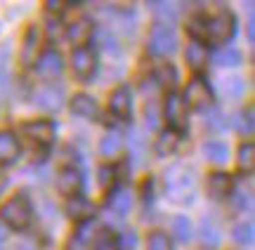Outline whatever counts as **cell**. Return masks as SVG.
<instances>
[{"label": "cell", "mask_w": 255, "mask_h": 250, "mask_svg": "<svg viewBox=\"0 0 255 250\" xmlns=\"http://www.w3.org/2000/svg\"><path fill=\"white\" fill-rule=\"evenodd\" d=\"M0 220L7 224V229H17V232L28 229L31 222H33V205H31V198H28L26 194L12 196L7 203L0 208Z\"/></svg>", "instance_id": "obj_1"}, {"label": "cell", "mask_w": 255, "mask_h": 250, "mask_svg": "<svg viewBox=\"0 0 255 250\" xmlns=\"http://www.w3.org/2000/svg\"><path fill=\"white\" fill-rule=\"evenodd\" d=\"M165 189L175 203H184L194 194V175L184 166H173L165 172Z\"/></svg>", "instance_id": "obj_2"}, {"label": "cell", "mask_w": 255, "mask_h": 250, "mask_svg": "<svg viewBox=\"0 0 255 250\" xmlns=\"http://www.w3.org/2000/svg\"><path fill=\"white\" fill-rule=\"evenodd\" d=\"M234 31H237V19L232 17L229 12H220L215 17H208V31H206V38L215 45H225L234 38Z\"/></svg>", "instance_id": "obj_3"}, {"label": "cell", "mask_w": 255, "mask_h": 250, "mask_svg": "<svg viewBox=\"0 0 255 250\" xmlns=\"http://www.w3.org/2000/svg\"><path fill=\"white\" fill-rule=\"evenodd\" d=\"M149 50L154 55H161V57H168L173 55L177 50V33L170 24H154L151 28V36H149Z\"/></svg>", "instance_id": "obj_4"}, {"label": "cell", "mask_w": 255, "mask_h": 250, "mask_svg": "<svg viewBox=\"0 0 255 250\" xmlns=\"http://www.w3.org/2000/svg\"><path fill=\"white\" fill-rule=\"evenodd\" d=\"M182 99L187 106L191 109H210L213 106V90H210V85L206 78H191L189 85H187V90H184Z\"/></svg>", "instance_id": "obj_5"}, {"label": "cell", "mask_w": 255, "mask_h": 250, "mask_svg": "<svg viewBox=\"0 0 255 250\" xmlns=\"http://www.w3.org/2000/svg\"><path fill=\"white\" fill-rule=\"evenodd\" d=\"M163 116L168 121V128L175 132H182L187 128V104L177 92H168L163 106Z\"/></svg>", "instance_id": "obj_6"}, {"label": "cell", "mask_w": 255, "mask_h": 250, "mask_svg": "<svg viewBox=\"0 0 255 250\" xmlns=\"http://www.w3.org/2000/svg\"><path fill=\"white\" fill-rule=\"evenodd\" d=\"M71 71L78 81H90L97 71V55L90 47H76L71 55Z\"/></svg>", "instance_id": "obj_7"}, {"label": "cell", "mask_w": 255, "mask_h": 250, "mask_svg": "<svg viewBox=\"0 0 255 250\" xmlns=\"http://www.w3.org/2000/svg\"><path fill=\"white\" fill-rule=\"evenodd\" d=\"M24 137H28L36 147H50L55 144V123L47 121V118H38V121H28L24 123Z\"/></svg>", "instance_id": "obj_8"}, {"label": "cell", "mask_w": 255, "mask_h": 250, "mask_svg": "<svg viewBox=\"0 0 255 250\" xmlns=\"http://www.w3.org/2000/svg\"><path fill=\"white\" fill-rule=\"evenodd\" d=\"M109 111L119 118V121H128L132 116V92L128 85H119L109 97Z\"/></svg>", "instance_id": "obj_9"}, {"label": "cell", "mask_w": 255, "mask_h": 250, "mask_svg": "<svg viewBox=\"0 0 255 250\" xmlns=\"http://www.w3.org/2000/svg\"><path fill=\"white\" fill-rule=\"evenodd\" d=\"M83 189V175L78 167L73 166H66L59 170V175H57V191L64 196H69V198H73V196H78Z\"/></svg>", "instance_id": "obj_10"}, {"label": "cell", "mask_w": 255, "mask_h": 250, "mask_svg": "<svg viewBox=\"0 0 255 250\" xmlns=\"http://www.w3.org/2000/svg\"><path fill=\"white\" fill-rule=\"evenodd\" d=\"M64 69V62H62V55L57 52V50H45V52H40L36 62V71L40 74V78H45V81H55L57 76L62 74Z\"/></svg>", "instance_id": "obj_11"}, {"label": "cell", "mask_w": 255, "mask_h": 250, "mask_svg": "<svg viewBox=\"0 0 255 250\" xmlns=\"http://www.w3.org/2000/svg\"><path fill=\"white\" fill-rule=\"evenodd\" d=\"M40 31L36 26H28L24 33V45H21V64L24 66H36L38 57H40Z\"/></svg>", "instance_id": "obj_12"}, {"label": "cell", "mask_w": 255, "mask_h": 250, "mask_svg": "<svg viewBox=\"0 0 255 250\" xmlns=\"http://www.w3.org/2000/svg\"><path fill=\"white\" fill-rule=\"evenodd\" d=\"M95 33V24H92V19L88 17H81L71 21L69 26H66V38H69V43L76 47H85V43L92 38Z\"/></svg>", "instance_id": "obj_13"}, {"label": "cell", "mask_w": 255, "mask_h": 250, "mask_svg": "<svg viewBox=\"0 0 255 250\" xmlns=\"http://www.w3.org/2000/svg\"><path fill=\"white\" fill-rule=\"evenodd\" d=\"M232 189H234V177L229 175V172H213L208 177V196L210 198H215V201H222V198H227L232 194Z\"/></svg>", "instance_id": "obj_14"}, {"label": "cell", "mask_w": 255, "mask_h": 250, "mask_svg": "<svg viewBox=\"0 0 255 250\" xmlns=\"http://www.w3.org/2000/svg\"><path fill=\"white\" fill-rule=\"evenodd\" d=\"M66 213L71 217L73 222H90L92 217H95V205L88 201V198H83V196H73L69 198V203H66Z\"/></svg>", "instance_id": "obj_15"}, {"label": "cell", "mask_w": 255, "mask_h": 250, "mask_svg": "<svg viewBox=\"0 0 255 250\" xmlns=\"http://www.w3.org/2000/svg\"><path fill=\"white\" fill-rule=\"evenodd\" d=\"M69 106H71V111L76 113L78 118L95 121V118L100 116V106H97V102L92 99L90 94H73L71 102H69Z\"/></svg>", "instance_id": "obj_16"}, {"label": "cell", "mask_w": 255, "mask_h": 250, "mask_svg": "<svg viewBox=\"0 0 255 250\" xmlns=\"http://www.w3.org/2000/svg\"><path fill=\"white\" fill-rule=\"evenodd\" d=\"M184 59H187V66H189L194 74H201L206 66H208V50L203 43H196L191 40L187 50H184Z\"/></svg>", "instance_id": "obj_17"}, {"label": "cell", "mask_w": 255, "mask_h": 250, "mask_svg": "<svg viewBox=\"0 0 255 250\" xmlns=\"http://www.w3.org/2000/svg\"><path fill=\"white\" fill-rule=\"evenodd\" d=\"M19 156V142L14 137V132L2 130L0 132V166H9L14 163Z\"/></svg>", "instance_id": "obj_18"}, {"label": "cell", "mask_w": 255, "mask_h": 250, "mask_svg": "<svg viewBox=\"0 0 255 250\" xmlns=\"http://www.w3.org/2000/svg\"><path fill=\"white\" fill-rule=\"evenodd\" d=\"M36 104L40 109H45V111H59V106H62V87L47 85L43 90H38Z\"/></svg>", "instance_id": "obj_19"}, {"label": "cell", "mask_w": 255, "mask_h": 250, "mask_svg": "<svg viewBox=\"0 0 255 250\" xmlns=\"http://www.w3.org/2000/svg\"><path fill=\"white\" fill-rule=\"evenodd\" d=\"M154 83L158 85V90L163 87L168 92H173L175 85H177V69L170 62H161L154 71Z\"/></svg>", "instance_id": "obj_20"}, {"label": "cell", "mask_w": 255, "mask_h": 250, "mask_svg": "<svg viewBox=\"0 0 255 250\" xmlns=\"http://www.w3.org/2000/svg\"><path fill=\"white\" fill-rule=\"evenodd\" d=\"M121 151H123V135H121L119 130H109L100 142V154L104 158L114 161V158L121 156Z\"/></svg>", "instance_id": "obj_21"}, {"label": "cell", "mask_w": 255, "mask_h": 250, "mask_svg": "<svg viewBox=\"0 0 255 250\" xmlns=\"http://www.w3.org/2000/svg\"><path fill=\"white\" fill-rule=\"evenodd\" d=\"M177 144H180V132H175V130H161L158 132V137H156V154L161 158L165 156H173L175 149H177Z\"/></svg>", "instance_id": "obj_22"}, {"label": "cell", "mask_w": 255, "mask_h": 250, "mask_svg": "<svg viewBox=\"0 0 255 250\" xmlns=\"http://www.w3.org/2000/svg\"><path fill=\"white\" fill-rule=\"evenodd\" d=\"M203 156H206V161L213 163V166H225L229 158L227 144H222V142H206V144H203Z\"/></svg>", "instance_id": "obj_23"}, {"label": "cell", "mask_w": 255, "mask_h": 250, "mask_svg": "<svg viewBox=\"0 0 255 250\" xmlns=\"http://www.w3.org/2000/svg\"><path fill=\"white\" fill-rule=\"evenodd\" d=\"M237 166H239V170H244L246 175H251V172L255 170V147H253V142H244V144L237 149Z\"/></svg>", "instance_id": "obj_24"}, {"label": "cell", "mask_w": 255, "mask_h": 250, "mask_svg": "<svg viewBox=\"0 0 255 250\" xmlns=\"http://www.w3.org/2000/svg\"><path fill=\"white\" fill-rule=\"evenodd\" d=\"M206 31H208V17L206 14H194V17L187 21V33L191 36V40H206Z\"/></svg>", "instance_id": "obj_25"}, {"label": "cell", "mask_w": 255, "mask_h": 250, "mask_svg": "<svg viewBox=\"0 0 255 250\" xmlns=\"http://www.w3.org/2000/svg\"><path fill=\"white\" fill-rule=\"evenodd\" d=\"M109 205H111V210H114L116 215H128L130 213V205H132L130 191H126V189H116V191H111Z\"/></svg>", "instance_id": "obj_26"}, {"label": "cell", "mask_w": 255, "mask_h": 250, "mask_svg": "<svg viewBox=\"0 0 255 250\" xmlns=\"http://www.w3.org/2000/svg\"><path fill=\"white\" fill-rule=\"evenodd\" d=\"M149 7L154 12L161 24H173L177 17V5L175 2H149Z\"/></svg>", "instance_id": "obj_27"}, {"label": "cell", "mask_w": 255, "mask_h": 250, "mask_svg": "<svg viewBox=\"0 0 255 250\" xmlns=\"http://www.w3.org/2000/svg\"><path fill=\"white\" fill-rule=\"evenodd\" d=\"M201 241H203L206 248H218L220 232H218V227H215L213 220H203V222H201Z\"/></svg>", "instance_id": "obj_28"}, {"label": "cell", "mask_w": 255, "mask_h": 250, "mask_svg": "<svg viewBox=\"0 0 255 250\" xmlns=\"http://www.w3.org/2000/svg\"><path fill=\"white\" fill-rule=\"evenodd\" d=\"M255 111H253V106H248L246 111H241L237 113V118H234V128L241 132V135H253V130H255Z\"/></svg>", "instance_id": "obj_29"}, {"label": "cell", "mask_w": 255, "mask_h": 250, "mask_svg": "<svg viewBox=\"0 0 255 250\" xmlns=\"http://www.w3.org/2000/svg\"><path fill=\"white\" fill-rule=\"evenodd\" d=\"M253 224L251 222H241L234 227V232H232V239L237 241V246H251L253 243Z\"/></svg>", "instance_id": "obj_30"}, {"label": "cell", "mask_w": 255, "mask_h": 250, "mask_svg": "<svg viewBox=\"0 0 255 250\" xmlns=\"http://www.w3.org/2000/svg\"><path fill=\"white\" fill-rule=\"evenodd\" d=\"M90 250H121V241L111 232H102L95 239V246Z\"/></svg>", "instance_id": "obj_31"}, {"label": "cell", "mask_w": 255, "mask_h": 250, "mask_svg": "<svg viewBox=\"0 0 255 250\" xmlns=\"http://www.w3.org/2000/svg\"><path fill=\"white\" fill-rule=\"evenodd\" d=\"M173 232H175V239H177V241L187 243L191 239V222L184 217V215L175 217L173 220Z\"/></svg>", "instance_id": "obj_32"}, {"label": "cell", "mask_w": 255, "mask_h": 250, "mask_svg": "<svg viewBox=\"0 0 255 250\" xmlns=\"http://www.w3.org/2000/svg\"><path fill=\"white\" fill-rule=\"evenodd\" d=\"M146 250H173V241H170V236H168V234L154 232V234H149Z\"/></svg>", "instance_id": "obj_33"}, {"label": "cell", "mask_w": 255, "mask_h": 250, "mask_svg": "<svg viewBox=\"0 0 255 250\" xmlns=\"http://www.w3.org/2000/svg\"><path fill=\"white\" fill-rule=\"evenodd\" d=\"M215 62H218L220 66H237V64H241V52L234 50V47H225V50L218 52Z\"/></svg>", "instance_id": "obj_34"}, {"label": "cell", "mask_w": 255, "mask_h": 250, "mask_svg": "<svg viewBox=\"0 0 255 250\" xmlns=\"http://www.w3.org/2000/svg\"><path fill=\"white\" fill-rule=\"evenodd\" d=\"M97 179H100L102 191H111V189H114V184H116V170H114L111 166L100 167V175H97Z\"/></svg>", "instance_id": "obj_35"}, {"label": "cell", "mask_w": 255, "mask_h": 250, "mask_svg": "<svg viewBox=\"0 0 255 250\" xmlns=\"http://www.w3.org/2000/svg\"><path fill=\"white\" fill-rule=\"evenodd\" d=\"M225 87H227V92L232 94V97H241V94L246 92V83H244V78H227Z\"/></svg>", "instance_id": "obj_36"}, {"label": "cell", "mask_w": 255, "mask_h": 250, "mask_svg": "<svg viewBox=\"0 0 255 250\" xmlns=\"http://www.w3.org/2000/svg\"><path fill=\"white\" fill-rule=\"evenodd\" d=\"M203 125H208L210 130H220L222 125H225V118H222V113H220L218 109H213V106H210V113L203 118Z\"/></svg>", "instance_id": "obj_37"}, {"label": "cell", "mask_w": 255, "mask_h": 250, "mask_svg": "<svg viewBox=\"0 0 255 250\" xmlns=\"http://www.w3.org/2000/svg\"><path fill=\"white\" fill-rule=\"evenodd\" d=\"M71 2H64V0H47L45 2V9L50 12V14H62L64 9L69 7Z\"/></svg>", "instance_id": "obj_38"}, {"label": "cell", "mask_w": 255, "mask_h": 250, "mask_svg": "<svg viewBox=\"0 0 255 250\" xmlns=\"http://www.w3.org/2000/svg\"><path fill=\"white\" fill-rule=\"evenodd\" d=\"M92 246L88 241H83V239H78L76 234H73L71 239H69V243H66V250H90Z\"/></svg>", "instance_id": "obj_39"}, {"label": "cell", "mask_w": 255, "mask_h": 250, "mask_svg": "<svg viewBox=\"0 0 255 250\" xmlns=\"http://www.w3.org/2000/svg\"><path fill=\"white\" fill-rule=\"evenodd\" d=\"M151 191H154V182H151V179H146L144 184H142V194H144V201H146V198H151Z\"/></svg>", "instance_id": "obj_40"}, {"label": "cell", "mask_w": 255, "mask_h": 250, "mask_svg": "<svg viewBox=\"0 0 255 250\" xmlns=\"http://www.w3.org/2000/svg\"><path fill=\"white\" fill-rule=\"evenodd\" d=\"M47 33H50V38L59 36V26H57V21H50V26H47Z\"/></svg>", "instance_id": "obj_41"}, {"label": "cell", "mask_w": 255, "mask_h": 250, "mask_svg": "<svg viewBox=\"0 0 255 250\" xmlns=\"http://www.w3.org/2000/svg\"><path fill=\"white\" fill-rule=\"evenodd\" d=\"M7 224L2 222V220H0V241H5V239H7Z\"/></svg>", "instance_id": "obj_42"}, {"label": "cell", "mask_w": 255, "mask_h": 250, "mask_svg": "<svg viewBox=\"0 0 255 250\" xmlns=\"http://www.w3.org/2000/svg\"><path fill=\"white\" fill-rule=\"evenodd\" d=\"M5 186H7V175L0 170V196H2V191H5Z\"/></svg>", "instance_id": "obj_43"}, {"label": "cell", "mask_w": 255, "mask_h": 250, "mask_svg": "<svg viewBox=\"0 0 255 250\" xmlns=\"http://www.w3.org/2000/svg\"><path fill=\"white\" fill-rule=\"evenodd\" d=\"M19 250H36V248H31V246H21Z\"/></svg>", "instance_id": "obj_44"}]
</instances>
